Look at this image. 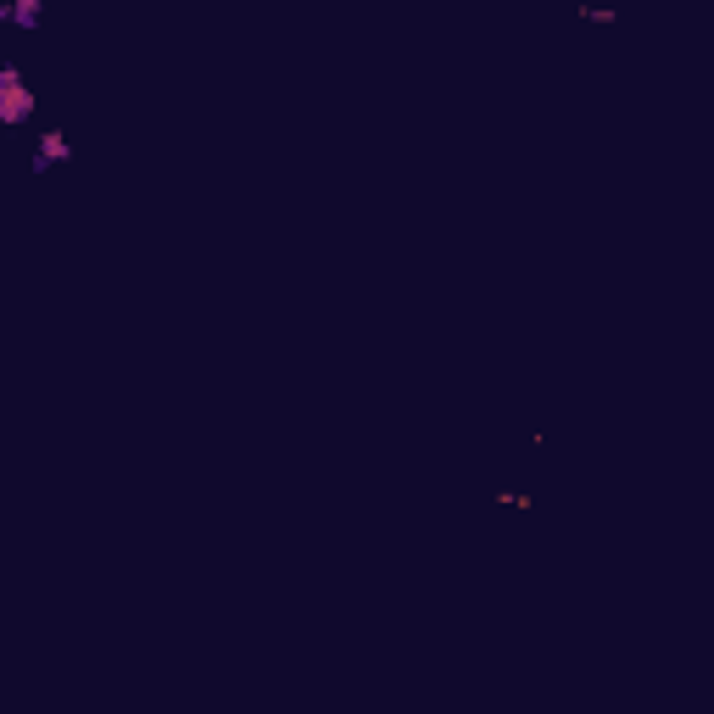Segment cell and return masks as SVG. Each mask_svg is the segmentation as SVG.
<instances>
[{"label":"cell","instance_id":"3","mask_svg":"<svg viewBox=\"0 0 714 714\" xmlns=\"http://www.w3.org/2000/svg\"><path fill=\"white\" fill-rule=\"evenodd\" d=\"M68 156V140L61 135H40V162H61Z\"/></svg>","mask_w":714,"mask_h":714},{"label":"cell","instance_id":"2","mask_svg":"<svg viewBox=\"0 0 714 714\" xmlns=\"http://www.w3.org/2000/svg\"><path fill=\"white\" fill-rule=\"evenodd\" d=\"M0 23L34 28V23H40V6H34V0H0Z\"/></svg>","mask_w":714,"mask_h":714},{"label":"cell","instance_id":"1","mask_svg":"<svg viewBox=\"0 0 714 714\" xmlns=\"http://www.w3.org/2000/svg\"><path fill=\"white\" fill-rule=\"evenodd\" d=\"M28 107H34V95H28V84H23L12 68H0V123H17V117H28Z\"/></svg>","mask_w":714,"mask_h":714}]
</instances>
